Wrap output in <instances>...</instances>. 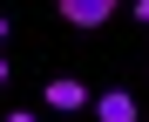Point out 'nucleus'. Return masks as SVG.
I'll return each mask as SVG.
<instances>
[{
    "label": "nucleus",
    "instance_id": "f257e3e1",
    "mask_svg": "<svg viewBox=\"0 0 149 122\" xmlns=\"http://www.w3.org/2000/svg\"><path fill=\"white\" fill-rule=\"evenodd\" d=\"M47 109H54V115H74V109H88V88L74 82V75H47Z\"/></svg>",
    "mask_w": 149,
    "mask_h": 122
},
{
    "label": "nucleus",
    "instance_id": "f03ea898",
    "mask_svg": "<svg viewBox=\"0 0 149 122\" xmlns=\"http://www.w3.org/2000/svg\"><path fill=\"white\" fill-rule=\"evenodd\" d=\"M115 7H122V0H61V14L74 20V27H109Z\"/></svg>",
    "mask_w": 149,
    "mask_h": 122
},
{
    "label": "nucleus",
    "instance_id": "7ed1b4c3",
    "mask_svg": "<svg viewBox=\"0 0 149 122\" xmlns=\"http://www.w3.org/2000/svg\"><path fill=\"white\" fill-rule=\"evenodd\" d=\"M95 115H102V122H136V95L129 88H102V95H95Z\"/></svg>",
    "mask_w": 149,
    "mask_h": 122
},
{
    "label": "nucleus",
    "instance_id": "20e7f679",
    "mask_svg": "<svg viewBox=\"0 0 149 122\" xmlns=\"http://www.w3.org/2000/svg\"><path fill=\"white\" fill-rule=\"evenodd\" d=\"M136 20H142V27H149V0H136Z\"/></svg>",
    "mask_w": 149,
    "mask_h": 122
},
{
    "label": "nucleus",
    "instance_id": "39448f33",
    "mask_svg": "<svg viewBox=\"0 0 149 122\" xmlns=\"http://www.w3.org/2000/svg\"><path fill=\"white\" fill-rule=\"evenodd\" d=\"M7 122H41V115H27V109H14V115H7Z\"/></svg>",
    "mask_w": 149,
    "mask_h": 122
},
{
    "label": "nucleus",
    "instance_id": "423d86ee",
    "mask_svg": "<svg viewBox=\"0 0 149 122\" xmlns=\"http://www.w3.org/2000/svg\"><path fill=\"white\" fill-rule=\"evenodd\" d=\"M0 47H7V14H0Z\"/></svg>",
    "mask_w": 149,
    "mask_h": 122
},
{
    "label": "nucleus",
    "instance_id": "0eeeda50",
    "mask_svg": "<svg viewBox=\"0 0 149 122\" xmlns=\"http://www.w3.org/2000/svg\"><path fill=\"white\" fill-rule=\"evenodd\" d=\"M0 82H7V61H0Z\"/></svg>",
    "mask_w": 149,
    "mask_h": 122
}]
</instances>
